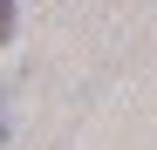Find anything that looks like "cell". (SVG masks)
Segmentation results:
<instances>
[{
    "label": "cell",
    "instance_id": "cell-2",
    "mask_svg": "<svg viewBox=\"0 0 157 150\" xmlns=\"http://www.w3.org/2000/svg\"><path fill=\"white\" fill-rule=\"evenodd\" d=\"M0 137H7V116H0Z\"/></svg>",
    "mask_w": 157,
    "mask_h": 150
},
{
    "label": "cell",
    "instance_id": "cell-1",
    "mask_svg": "<svg viewBox=\"0 0 157 150\" xmlns=\"http://www.w3.org/2000/svg\"><path fill=\"white\" fill-rule=\"evenodd\" d=\"M14 34V0H0V41Z\"/></svg>",
    "mask_w": 157,
    "mask_h": 150
}]
</instances>
